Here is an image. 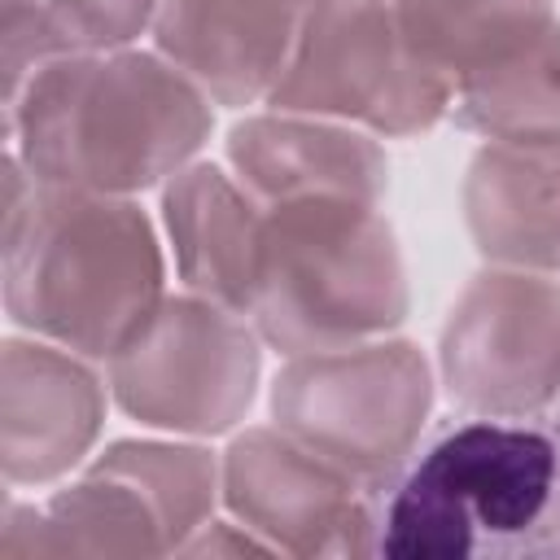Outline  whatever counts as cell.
Masks as SVG:
<instances>
[{"instance_id":"4","label":"cell","mask_w":560,"mask_h":560,"mask_svg":"<svg viewBox=\"0 0 560 560\" xmlns=\"http://www.w3.org/2000/svg\"><path fill=\"white\" fill-rule=\"evenodd\" d=\"M407 267L381 206L293 201L267 210L249 319L262 346L293 354L389 337L407 319Z\"/></svg>"},{"instance_id":"11","label":"cell","mask_w":560,"mask_h":560,"mask_svg":"<svg viewBox=\"0 0 560 560\" xmlns=\"http://www.w3.org/2000/svg\"><path fill=\"white\" fill-rule=\"evenodd\" d=\"M228 166L262 210L324 197L381 206L389 188V158L372 131L289 109L245 114L228 131Z\"/></svg>"},{"instance_id":"9","label":"cell","mask_w":560,"mask_h":560,"mask_svg":"<svg viewBox=\"0 0 560 560\" xmlns=\"http://www.w3.org/2000/svg\"><path fill=\"white\" fill-rule=\"evenodd\" d=\"M223 464V512L267 542L271 556H372L376 486L324 459L280 424L232 433Z\"/></svg>"},{"instance_id":"2","label":"cell","mask_w":560,"mask_h":560,"mask_svg":"<svg viewBox=\"0 0 560 560\" xmlns=\"http://www.w3.org/2000/svg\"><path fill=\"white\" fill-rule=\"evenodd\" d=\"M162 298V236L136 197L52 188L4 153V311L22 332L109 363Z\"/></svg>"},{"instance_id":"19","label":"cell","mask_w":560,"mask_h":560,"mask_svg":"<svg viewBox=\"0 0 560 560\" xmlns=\"http://www.w3.org/2000/svg\"><path fill=\"white\" fill-rule=\"evenodd\" d=\"M48 18L61 52H109L131 48L153 31L162 0H35Z\"/></svg>"},{"instance_id":"3","label":"cell","mask_w":560,"mask_h":560,"mask_svg":"<svg viewBox=\"0 0 560 560\" xmlns=\"http://www.w3.org/2000/svg\"><path fill=\"white\" fill-rule=\"evenodd\" d=\"M214 101L158 48L48 61L4 109V140L39 184L136 197L206 149Z\"/></svg>"},{"instance_id":"8","label":"cell","mask_w":560,"mask_h":560,"mask_svg":"<svg viewBox=\"0 0 560 560\" xmlns=\"http://www.w3.org/2000/svg\"><path fill=\"white\" fill-rule=\"evenodd\" d=\"M438 381L459 411H551L560 398V276L486 262L446 311Z\"/></svg>"},{"instance_id":"16","label":"cell","mask_w":560,"mask_h":560,"mask_svg":"<svg viewBox=\"0 0 560 560\" xmlns=\"http://www.w3.org/2000/svg\"><path fill=\"white\" fill-rule=\"evenodd\" d=\"M446 118L481 140H560V18L516 52L464 74L451 88Z\"/></svg>"},{"instance_id":"20","label":"cell","mask_w":560,"mask_h":560,"mask_svg":"<svg viewBox=\"0 0 560 560\" xmlns=\"http://www.w3.org/2000/svg\"><path fill=\"white\" fill-rule=\"evenodd\" d=\"M9 4H26V0H0V9H9Z\"/></svg>"},{"instance_id":"21","label":"cell","mask_w":560,"mask_h":560,"mask_svg":"<svg viewBox=\"0 0 560 560\" xmlns=\"http://www.w3.org/2000/svg\"><path fill=\"white\" fill-rule=\"evenodd\" d=\"M556 411H560V398H556Z\"/></svg>"},{"instance_id":"13","label":"cell","mask_w":560,"mask_h":560,"mask_svg":"<svg viewBox=\"0 0 560 560\" xmlns=\"http://www.w3.org/2000/svg\"><path fill=\"white\" fill-rule=\"evenodd\" d=\"M267 210L228 162H188L162 184V236L188 293L249 315Z\"/></svg>"},{"instance_id":"10","label":"cell","mask_w":560,"mask_h":560,"mask_svg":"<svg viewBox=\"0 0 560 560\" xmlns=\"http://www.w3.org/2000/svg\"><path fill=\"white\" fill-rule=\"evenodd\" d=\"M109 381L96 363L44 341L4 337L0 346V472L4 486H52L74 472L105 429Z\"/></svg>"},{"instance_id":"15","label":"cell","mask_w":560,"mask_h":560,"mask_svg":"<svg viewBox=\"0 0 560 560\" xmlns=\"http://www.w3.org/2000/svg\"><path fill=\"white\" fill-rule=\"evenodd\" d=\"M166 534L144 494L88 464V472L44 503H4L0 560H57V556H166Z\"/></svg>"},{"instance_id":"18","label":"cell","mask_w":560,"mask_h":560,"mask_svg":"<svg viewBox=\"0 0 560 560\" xmlns=\"http://www.w3.org/2000/svg\"><path fill=\"white\" fill-rule=\"evenodd\" d=\"M92 464L131 481L144 494V503L162 521L171 551H184L223 508V464L210 446L179 438H122L105 446Z\"/></svg>"},{"instance_id":"5","label":"cell","mask_w":560,"mask_h":560,"mask_svg":"<svg viewBox=\"0 0 560 560\" xmlns=\"http://www.w3.org/2000/svg\"><path fill=\"white\" fill-rule=\"evenodd\" d=\"M438 368L407 337L293 354L271 381V424L368 486L389 481L420 446Z\"/></svg>"},{"instance_id":"7","label":"cell","mask_w":560,"mask_h":560,"mask_svg":"<svg viewBox=\"0 0 560 560\" xmlns=\"http://www.w3.org/2000/svg\"><path fill=\"white\" fill-rule=\"evenodd\" d=\"M262 337L249 315L197 293H166L105 363L122 416L171 438L236 433L258 398Z\"/></svg>"},{"instance_id":"12","label":"cell","mask_w":560,"mask_h":560,"mask_svg":"<svg viewBox=\"0 0 560 560\" xmlns=\"http://www.w3.org/2000/svg\"><path fill=\"white\" fill-rule=\"evenodd\" d=\"M311 0H162L153 48L214 105H267Z\"/></svg>"},{"instance_id":"6","label":"cell","mask_w":560,"mask_h":560,"mask_svg":"<svg viewBox=\"0 0 560 560\" xmlns=\"http://www.w3.org/2000/svg\"><path fill=\"white\" fill-rule=\"evenodd\" d=\"M267 109L407 140L446 118L451 79L416 52L394 0H311Z\"/></svg>"},{"instance_id":"1","label":"cell","mask_w":560,"mask_h":560,"mask_svg":"<svg viewBox=\"0 0 560 560\" xmlns=\"http://www.w3.org/2000/svg\"><path fill=\"white\" fill-rule=\"evenodd\" d=\"M372 556L560 560V411L438 424L376 486Z\"/></svg>"},{"instance_id":"17","label":"cell","mask_w":560,"mask_h":560,"mask_svg":"<svg viewBox=\"0 0 560 560\" xmlns=\"http://www.w3.org/2000/svg\"><path fill=\"white\" fill-rule=\"evenodd\" d=\"M416 52L451 79V88L516 52L556 22L551 0H394Z\"/></svg>"},{"instance_id":"14","label":"cell","mask_w":560,"mask_h":560,"mask_svg":"<svg viewBox=\"0 0 560 560\" xmlns=\"http://www.w3.org/2000/svg\"><path fill=\"white\" fill-rule=\"evenodd\" d=\"M464 228L490 267L560 276V140H486L459 184Z\"/></svg>"}]
</instances>
